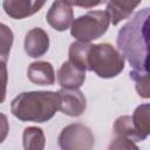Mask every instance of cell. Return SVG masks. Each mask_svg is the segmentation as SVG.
I'll return each instance as SVG.
<instances>
[{"mask_svg": "<svg viewBox=\"0 0 150 150\" xmlns=\"http://www.w3.org/2000/svg\"><path fill=\"white\" fill-rule=\"evenodd\" d=\"M116 42L134 71L150 74V7L138 11L118 30Z\"/></svg>", "mask_w": 150, "mask_h": 150, "instance_id": "obj_1", "label": "cell"}, {"mask_svg": "<svg viewBox=\"0 0 150 150\" xmlns=\"http://www.w3.org/2000/svg\"><path fill=\"white\" fill-rule=\"evenodd\" d=\"M60 109V96L55 91H28L19 94L11 104L12 114L26 122L43 123Z\"/></svg>", "mask_w": 150, "mask_h": 150, "instance_id": "obj_2", "label": "cell"}, {"mask_svg": "<svg viewBox=\"0 0 150 150\" xmlns=\"http://www.w3.org/2000/svg\"><path fill=\"white\" fill-rule=\"evenodd\" d=\"M88 67L97 76L111 79L124 69V56L110 43L91 45L88 55Z\"/></svg>", "mask_w": 150, "mask_h": 150, "instance_id": "obj_3", "label": "cell"}, {"mask_svg": "<svg viewBox=\"0 0 150 150\" xmlns=\"http://www.w3.org/2000/svg\"><path fill=\"white\" fill-rule=\"evenodd\" d=\"M109 23L107 11H90L73 21L70 33L77 41L90 42L101 38L108 30Z\"/></svg>", "mask_w": 150, "mask_h": 150, "instance_id": "obj_4", "label": "cell"}, {"mask_svg": "<svg viewBox=\"0 0 150 150\" xmlns=\"http://www.w3.org/2000/svg\"><path fill=\"white\" fill-rule=\"evenodd\" d=\"M59 146L63 150H90L94 146L91 130L80 123L69 124L59 135Z\"/></svg>", "mask_w": 150, "mask_h": 150, "instance_id": "obj_5", "label": "cell"}, {"mask_svg": "<svg viewBox=\"0 0 150 150\" xmlns=\"http://www.w3.org/2000/svg\"><path fill=\"white\" fill-rule=\"evenodd\" d=\"M47 22L49 26L59 32H63L73 23L74 13L69 0H55L50 6L47 15Z\"/></svg>", "mask_w": 150, "mask_h": 150, "instance_id": "obj_6", "label": "cell"}, {"mask_svg": "<svg viewBox=\"0 0 150 150\" xmlns=\"http://www.w3.org/2000/svg\"><path fill=\"white\" fill-rule=\"evenodd\" d=\"M60 96V109L68 116H80L87 107L84 95L79 89H66L62 88L57 91Z\"/></svg>", "mask_w": 150, "mask_h": 150, "instance_id": "obj_7", "label": "cell"}, {"mask_svg": "<svg viewBox=\"0 0 150 150\" xmlns=\"http://www.w3.org/2000/svg\"><path fill=\"white\" fill-rule=\"evenodd\" d=\"M46 1L47 0H4L2 7L8 16L20 20L39 12Z\"/></svg>", "mask_w": 150, "mask_h": 150, "instance_id": "obj_8", "label": "cell"}, {"mask_svg": "<svg viewBox=\"0 0 150 150\" xmlns=\"http://www.w3.org/2000/svg\"><path fill=\"white\" fill-rule=\"evenodd\" d=\"M25 52L30 57H40L47 53L49 48V38L48 34L40 27H35L30 29L26 36L23 42Z\"/></svg>", "mask_w": 150, "mask_h": 150, "instance_id": "obj_9", "label": "cell"}, {"mask_svg": "<svg viewBox=\"0 0 150 150\" xmlns=\"http://www.w3.org/2000/svg\"><path fill=\"white\" fill-rule=\"evenodd\" d=\"M86 80V70L69 60L63 62L57 71V82L66 89H79Z\"/></svg>", "mask_w": 150, "mask_h": 150, "instance_id": "obj_10", "label": "cell"}, {"mask_svg": "<svg viewBox=\"0 0 150 150\" xmlns=\"http://www.w3.org/2000/svg\"><path fill=\"white\" fill-rule=\"evenodd\" d=\"M29 81L39 86H52L55 82V73L52 63L47 61L32 62L27 69Z\"/></svg>", "mask_w": 150, "mask_h": 150, "instance_id": "obj_11", "label": "cell"}, {"mask_svg": "<svg viewBox=\"0 0 150 150\" xmlns=\"http://www.w3.org/2000/svg\"><path fill=\"white\" fill-rule=\"evenodd\" d=\"M142 0H108L107 13L112 25H118L122 20L128 19Z\"/></svg>", "mask_w": 150, "mask_h": 150, "instance_id": "obj_12", "label": "cell"}, {"mask_svg": "<svg viewBox=\"0 0 150 150\" xmlns=\"http://www.w3.org/2000/svg\"><path fill=\"white\" fill-rule=\"evenodd\" d=\"M114 135L132 139L134 142L144 141V137L135 128L131 116H121L114 123Z\"/></svg>", "mask_w": 150, "mask_h": 150, "instance_id": "obj_13", "label": "cell"}, {"mask_svg": "<svg viewBox=\"0 0 150 150\" xmlns=\"http://www.w3.org/2000/svg\"><path fill=\"white\" fill-rule=\"evenodd\" d=\"M90 47L91 45L89 42H82V41L73 42L69 47V61L84 70H89L88 55Z\"/></svg>", "mask_w": 150, "mask_h": 150, "instance_id": "obj_14", "label": "cell"}, {"mask_svg": "<svg viewBox=\"0 0 150 150\" xmlns=\"http://www.w3.org/2000/svg\"><path fill=\"white\" fill-rule=\"evenodd\" d=\"M132 121L135 128L144 139L150 136V103L138 105L132 114Z\"/></svg>", "mask_w": 150, "mask_h": 150, "instance_id": "obj_15", "label": "cell"}, {"mask_svg": "<svg viewBox=\"0 0 150 150\" xmlns=\"http://www.w3.org/2000/svg\"><path fill=\"white\" fill-rule=\"evenodd\" d=\"M22 143L26 150H42L45 148V134L38 127H28L23 130Z\"/></svg>", "mask_w": 150, "mask_h": 150, "instance_id": "obj_16", "label": "cell"}, {"mask_svg": "<svg viewBox=\"0 0 150 150\" xmlns=\"http://www.w3.org/2000/svg\"><path fill=\"white\" fill-rule=\"evenodd\" d=\"M129 75L135 81V88L138 96L150 98V74H141L132 70Z\"/></svg>", "mask_w": 150, "mask_h": 150, "instance_id": "obj_17", "label": "cell"}, {"mask_svg": "<svg viewBox=\"0 0 150 150\" xmlns=\"http://www.w3.org/2000/svg\"><path fill=\"white\" fill-rule=\"evenodd\" d=\"M12 43H13V33L6 25L2 23L1 25V56H2V61L5 62L11 52Z\"/></svg>", "mask_w": 150, "mask_h": 150, "instance_id": "obj_18", "label": "cell"}, {"mask_svg": "<svg viewBox=\"0 0 150 150\" xmlns=\"http://www.w3.org/2000/svg\"><path fill=\"white\" fill-rule=\"evenodd\" d=\"M110 149H137L138 146L135 144L132 139L125 138V137H120L115 136L112 142L109 145Z\"/></svg>", "mask_w": 150, "mask_h": 150, "instance_id": "obj_19", "label": "cell"}, {"mask_svg": "<svg viewBox=\"0 0 150 150\" xmlns=\"http://www.w3.org/2000/svg\"><path fill=\"white\" fill-rule=\"evenodd\" d=\"M71 5H75L77 7H82V8H91L95 6H98L101 4H103L105 0H69Z\"/></svg>", "mask_w": 150, "mask_h": 150, "instance_id": "obj_20", "label": "cell"}]
</instances>
